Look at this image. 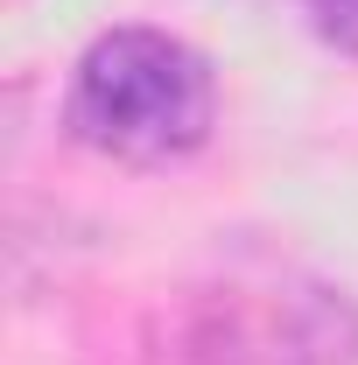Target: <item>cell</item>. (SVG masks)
Returning a JSON list of instances; mask_svg holds the SVG:
<instances>
[{
  "instance_id": "3",
  "label": "cell",
  "mask_w": 358,
  "mask_h": 365,
  "mask_svg": "<svg viewBox=\"0 0 358 365\" xmlns=\"http://www.w3.org/2000/svg\"><path fill=\"white\" fill-rule=\"evenodd\" d=\"M316 43L337 49V56H358V0H302Z\"/></svg>"
},
{
  "instance_id": "1",
  "label": "cell",
  "mask_w": 358,
  "mask_h": 365,
  "mask_svg": "<svg viewBox=\"0 0 358 365\" xmlns=\"http://www.w3.org/2000/svg\"><path fill=\"white\" fill-rule=\"evenodd\" d=\"M190 365H358V295L295 246L239 239L183 288Z\"/></svg>"
},
{
  "instance_id": "2",
  "label": "cell",
  "mask_w": 358,
  "mask_h": 365,
  "mask_svg": "<svg viewBox=\"0 0 358 365\" xmlns=\"http://www.w3.org/2000/svg\"><path fill=\"white\" fill-rule=\"evenodd\" d=\"M218 127V71L197 43L169 29L120 21L98 29L63 85V134L127 162V169H169L190 162Z\"/></svg>"
}]
</instances>
